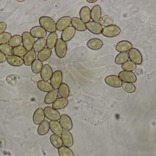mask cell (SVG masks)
I'll return each mask as SVG.
<instances>
[{
	"instance_id": "1",
	"label": "cell",
	"mask_w": 156,
	"mask_h": 156,
	"mask_svg": "<svg viewBox=\"0 0 156 156\" xmlns=\"http://www.w3.org/2000/svg\"><path fill=\"white\" fill-rule=\"evenodd\" d=\"M40 26L48 33H55L56 32V23L54 19L48 16H41L39 19Z\"/></svg>"
},
{
	"instance_id": "2",
	"label": "cell",
	"mask_w": 156,
	"mask_h": 156,
	"mask_svg": "<svg viewBox=\"0 0 156 156\" xmlns=\"http://www.w3.org/2000/svg\"><path fill=\"white\" fill-rule=\"evenodd\" d=\"M121 32V29L118 26L112 24L104 27L101 34L106 37L114 38L117 36Z\"/></svg>"
},
{
	"instance_id": "3",
	"label": "cell",
	"mask_w": 156,
	"mask_h": 156,
	"mask_svg": "<svg viewBox=\"0 0 156 156\" xmlns=\"http://www.w3.org/2000/svg\"><path fill=\"white\" fill-rule=\"evenodd\" d=\"M55 51L57 56L59 58H63L67 52V45L66 43L61 38H58L55 46Z\"/></svg>"
},
{
	"instance_id": "4",
	"label": "cell",
	"mask_w": 156,
	"mask_h": 156,
	"mask_svg": "<svg viewBox=\"0 0 156 156\" xmlns=\"http://www.w3.org/2000/svg\"><path fill=\"white\" fill-rule=\"evenodd\" d=\"M22 37L23 38V46L27 49V51H29L32 50L34 44L35 38L29 32H24L22 34Z\"/></svg>"
},
{
	"instance_id": "5",
	"label": "cell",
	"mask_w": 156,
	"mask_h": 156,
	"mask_svg": "<svg viewBox=\"0 0 156 156\" xmlns=\"http://www.w3.org/2000/svg\"><path fill=\"white\" fill-rule=\"evenodd\" d=\"M63 81V74L61 71H56L53 72L50 79V84L55 90L58 89Z\"/></svg>"
},
{
	"instance_id": "6",
	"label": "cell",
	"mask_w": 156,
	"mask_h": 156,
	"mask_svg": "<svg viewBox=\"0 0 156 156\" xmlns=\"http://www.w3.org/2000/svg\"><path fill=\"white\" fill-rule=\"evenodd\" d=\"M45 117L51 121H58L60 118V113L52 107L47 106L44 109Z\"/></svg>"
},
{
	"instance_id": "7",
	"label": "cell",
	"mask_w": 156,
	"mask_h": 156,
	"mask_svg": "<svg viewBox=\"0 0 156 156\" xmlns=\"http://www.w3.org/2000/svg\"><path fill=\"white\" fill-rule=\"evenodd\" d=\"M121 80L126 83H135L136 81V77L132 71H122L118 74Z\"/></svg>"
},
{
	"instance_id": "8",
	"label": "cell",
	"mask_w": 156,
	"mask_h": 156,
	"mask_svg": "<svg viewBox=\"0 0 156 156\" xmlns=\"http://www.w3.org/2000/svg\"><path fill=\"white\" fill-rule=\"evenodd\" d=\"M105 83L113 88H120L122 86V81L118 76L116 75H110L105 79Z\"/></svg>"
},
{
	"instance_id": "9",
	"label": "cell",
	"mask_w": 156,
	"mask_h": 156,
	"mask_svg": "<svg viewBox=\"0 0 156 156\" xmlns=\"http://www.w3.org/2000/svg\"><path fill=\"white\" fill-rule=\"evenodd\" d=\"M72 22V18L69 16H64L59 18L56 23L57 30L59 32L64 31L69 26Z\"/></svg>"
},
{
	"instance_id": "10",
	"label": "cell",
	"mask_w": 156,
	"mask_h": 156,
	"mask_svg": "<svg viewBox=\"0 0 156 156\" xmlns=\"http://www.w3.org/2000/svg\"><path fill=\"white\" fill-rule=\"evenodd\" d=\"M129 57L131 61H133L135 64L140 65L143 62V57L140 51L136 48H132L129 50Z\"/></svg>"
},
{
	"instance_id": "11",
	"label": "cell",
	"mask_w": 156,
	"mask_h": 156,
	"mask_svg": "<svg viewBox=\"0 0 156 156\" xmlns=\"http://www.w3.org/2000/svg\"><path fill=\"white\" fill-rule=\"evenodd\" d=\"M87 29L94 34H101L103 27L98 22L90 21L85 24Z\"/></svg>"
},
{
	"instance_id": "12",
	"label": "cell",
	"mask_w": 156,
	"mask_h": 156,
	"mask_svg": "<svg viewBox=\"0 0 156 156\" xmlns=\"http://www.w3.org/2000/svg\"><path fill=\"white\" fill-rule=\"evenodd\" d=\"M76 33V29L72 26L68 27L62 31L61 38L65 42H68L73 38Z\"/></svg>"
},
{
	"instance_id": "13",
	"label": "cell",
	"mask_w": 156,
	"mask_h": 156,
	"mask_svg": "<svg viewBox=\"0 0 156 156\" xmlns=\"http://www.w3.org/2000/svg\"><path fill=\"white\" fill-rule=\"evenodd\" d=\"M61 138L63 141V144L65 146L70 147L74 144V139L72 134L67 130H64L61 134Z\"/></svg>"
},
{
	"instance_id": "14",
	"label": "cell",
	"mask_w": 156,
	"mask_h": 156,
	"mask_svg": "<svg viewBox=\"0 0 156 156\" xmlns=\"http://www.w3.org/2000/svg\"><path fill=\"white\" fill-rule=\"evenodd\" d=\"M59 123L63 129L67 131H70L73 128V123L71 118L66 114H63L60 116Z\"/></svg>"
},
{
	"instance_id": "15",
	"label": "cell",
	"mask_w": 156,
	"mask_h": 156,
	"mask_svg": "<svg viewBox=\"0 0 156 156\" xmlns=\"http://www.w3.org/2000/svg\"><path fill=\"white\" fill-rule=\"evenodd\" d=\"M30 33L34 38H45L47 36V32L42 27L37 26L31 28Z\"/></svg>"
},
{
	"instance_id": "16",
	"label": "cell",
	"mask_w": 156,
	"mask_h": 156,
	"mask_svg": "<svg viewBox=\"0 0 156 156\" xmlns=\"http://www.w3.org/2000/svg\"><path fill=\"white\" fill-rule=\"evenodd\" d=\"M53 74V70L51 67L47 64L44 65L40 72V76L43 80L48 81L51 79Z\"/></svg>"
},
{
	"instance_id": "17",
	"label": "cell",
	"mask_w": 156,
	"mask_h": 156,
	"mask_svg": "<svg viewBox=\"0 0 156 156\" xmlns=\"http://www.w3.org/2000/svg\"><path fill=\"white\" fill-rule=\"evenodd\" d=\"M133 48V45L129 41L122 40L117 43L115 46V49L118 52H127Z\"/></svg>"
},
{
	"instance_id": "18",
	"label": "cell",
	"mask_w": 156,
	"mask_h": 156,
	"mask_svg": "<svg viewBox=\"0 0 156 156\" xmlns=\"http://www.w3.org/2000/svg\"><path fill=\"white\" fill-rule=\"evenodd\" d=\"M44 112L43 108H39L37 109L33 115V122L35 124L40 125L43 121H44Z\"/></svg>"
},
{
	"instance_id": "19",
	"label": "cell",
	"mask_w": 156,
	"mask_h": 156,
	"mask_svg": "<svg viewBox=\"0 0 156 156\" xmlns=\"http://www.w3.org/2000/svg\"><path fill=\"white\" fill-rule=\"evenodd\" d=\"M80 19L85 24L90 22L91 19V10L87 6H83L80 10Z\"/></svg>"
},
{
	"instance_id": "20",
	"label": "cell",
	"mask_w": 156,
	"mask_h": 156,
	"mask_svg": "<svg viewBox=\"0 0 156 156\" xmlns=\"http://www.w3.org/2000/svg\"><path fill=\"white\" fill-rule=\"evenodd\" d=\"M6 60L9 65L13 67H20L24 63L23 60L22 58L14 55L7 56Z\"/></svg>"
},
{
	"instance_id": "21",
	"label": "cell",
	"mask_w": 156,
	"mask_h": 156,
	"mask_svg": "<svg viewBox=\"0 0 156 156\" xmlns=\"http://www.w3.org/2000/svg\"><path fill=\"white\" fill-rule=\"evenodd\" d=\"M71 24L72 26L80 32H83L87 30L86 24L83 23L80 18L77 17H74L72 18Z\"/></svg>"
},
{
	"instance_id": "22",
	"label": "cell",
	"mask_w": 156,
	"mask_h": 156,
	"mask_svg": "<svg viewBox=\"0 0 156 156\" xmlns=\"http://www.w3.org/2000/svg\"><path fill=\"white\" fill-rule=\"evenodd\" d=\"M103 45V43L101 39L93 38L90 39L87 43V46L92 50H99Z\"/></svg>"
},
{
	"instance_id": "23",
	"label": "cell",
	"mask_w": 156,
	"mask_h": 156,
	"mask_svg": "<svg viewBox=\"0 0 156 156\" xmlns=\"http://www.w3.org/2000/svg\"><path fill=\"white\" fill-rule=\"evenodd\" d=\"M102 12L101 6L99 5H96L91 10V19L95 22H99L101 17Z\"/></svg>"
},
{
	"instance_id": "24",
	"label": "cell",
	"mask_w": 156,
	"mask_h": 156,
	"mask_svg": "<svg viewBox=\"0 0 156 156\" xmlns=\"http://www.w3.org/2000/svg\"><path fill=\"white\" fill-rule=\"evenodd\" d=\"M49 124L50 129L54 134L61 135L63 132V128L59 122L58 121H50Z\"/></svg>"
},
{
	"instance_id": "25",
	"label": "cell",
	"mask_w": 156,
	"mask_h": 156,
	"mask_svg": "<svg viewBox=\"0 0 156 156\" xmlns=\"http://www.w3.org/2000/svg\"><path fill=\"white\" fill-rule=\"evenodd\" d=\"M58 92L57 90H53L49 92L46 95L44 98L45 103L47 104H50L54 103L58 97Z\"/></svg>"
},
{
	"instance_id": "26",
	"label": "cell",
	"mask_w": 156,
	"mask_h": 156,
	"mask_svg": "<svg viewBox=\"0 0 156 156\" xmlns=\"http://www.w3.org/2000/svg\"><path fill=\"white\" fill-rule=\"evenodd\" d=\"M36 54L34 50L27 51L23 56L24 64L27 66H30L36 60Z\"/></svg>"
},
{
	"instance_id": "27",
	"label": "cell",
	"mask_w": 156,
	"mask_h": 156,
	"mask_svg": "<svg viewBox=\"0 0 156 156\" xmlns=\"http://www.w3.org/2000/svg\"><path fill=\"white\" fill-rule=\"evenodd\" d=\"M69 100L67 99L64 98H59L53 103L52 107L56 110H62L67 106Z\"/></svg>"
},
{
	"instance_id": "28",
	"label": "cell",
	"mask_w": 156,
	"mask_h": 156,
	"mask_svg": "<svg viewBox=\"0 0 156 156\" xmlns=\"http://www.w3.org/2000/svg\"><path fill=\"white\" fill-rule=\"evenodd\" d=\"M58 39V38L56 33H50L46 38V46L48 48L52 49L55 47Z\"/></svg>"
},
{
	"instance_id": "29",
	"label": "cell",
	"mask_w": 156,
	"mask_h": 156,
	"mask_svg": "<svg viewBox=\"0 0 156 156\" xmlns=\"http://www.w3.org/2000/svg\"><path fill=\"white\" fill-rule=\"evenodd\" d=\"M50 130L49 122L45 120L43 121L38 126L37 128V133L40 136H44L47 134Z\"/></svg>"
},
{
	"instance_id": "30",
	"label": "cell",
	"mask_w": 156,
	"mask_h": 156,
	"mask_svg": "<svg viewBox=\"0 0 156 156\" xmlns=\"http://www.w3.org/2000/svg\"><path fill=\"white\" fill-rule=\"evenodd\" d=\"M52 50L48 48H45L44 49L38 52L37 54V59L40 61H45L48 60L52 54Z\"/></svg>"
},
{
	"instance_id": "31",
	"label": "cell",
	"mask_w": 156,
	"mask_h": 156,
	"mask_svg": "<svg viewBox=\"0 0 156 156\" xmlns=\"http://www.w3.org/2000/svg\"><path fill=\"white\" fill-rule=\"evenodd\" d=\"M46 39L45 38H38L35 42L34 44V50L36 53L38 52L43 50L46 46Z\"/></svg>"
},
{
	"instance_id": "32",
	"label": "cell",
	"mask_w": 156,
	"mask_h": 156,
	"mask_svg": "<svg viewBox=\"0 0 156 156\" xmlns=\"http://www.w3.org/2000/svg\"><path fill=\"white\" fill-rule=\"evenodd\" d=\"M37 87L39 90L44 92H49L54 89L50 83L44 80H40L38 82Z\"/></svg>"
},
{
	"instance_id": "33",
	"label": "cell",
	"mask_w": 156,
	"mask_h": 156,
	"mask_svg": "<svg viewBox=\"0 0 156 156\" xmlns=\"http://www.w3.org/2000/svg\"><path fill=\"white\" fill-rule=\"evenodd\" d=\"M58 93L62 98H68L70 93V90L68 85L66 83H62L58 89Z\"/></svg>"
},
{
	"instance_id": "34",
	"label": "cell",
	"mask_w": 156,
	"mask_h": 156,
	"mask_svg": "<svg viewBox=\"0 0 156 156\" xmlns=\"http://www.w3.org/2000/svg\"><path fill=\"white\" fill-rule=\"evenodd\" d=\"M129 55L127 52H122L118 54L115 57V63L117 65H122L128 61Z\"/></svg>"
},
{
	"instance_id": "35",
	"label": "cell",
	"mask_w": 156,
	"mask_h": 156,
	"mask_svg": "<svg viewBox=\"0 0 156 156\" xmlns=\"http://www.w3.org/2000/svg\"><path fill=\"white\" fill-rule=\"evenodd\" d=\"M50 140L52 145L56 148L58 149L63 146V141L59 136L55 134L52 135L50 136Z\"/></svg>"
},
{
	"instance_id": "36",
	"label": "cell",
	"mask_w": 156,
	"mask_h": 156,
	"mask_svg": "<svg viewBox=\"0 0 156 156\" xmlns=\"http://www.w3.org/2000/svg\"><path fill=\"white\" fill-rule=\"evenodd\" d=\"M43 62L38 59H36L31 65L32 71L35 74H38L41 72L43 67Z\"/></svg>"
},
{
	"instance_id": "37",
	"label": "cell",
	"mask_w": 156,
	"mask_h": 156,
	"mask_svg": "<svg viewBox=\"0 0 156 156\" xmlns=\"http://www.w3.org/2000/svg\"><path fill=\"white\" fill-rule=\"evenodd\" d=\"M23 41L22 36L20 35H15L12 37L9 42V45L12 47L20 45Z\"/></svg>"
},
{
	"instance_id": "38",
	"label": "cell",
	"mask_w": 156,
	"mask_h": 156,
	"mask_svg": "<svg viewBox=\"0 0 156 156\" xmlns=\"http://www.w3.org/2000/svg\"><path fill=\"white\" fill-rule=\"evenodd\" d=\"M0 51L6 56L13 55V49L8 44L0 45Z\"/></svg>"
},
{
	"instance_id": "39",
	"label": "cell",
	"mask_w": 156,
	"mask_h": 156,
	"mask_svg": "<svg viewBox=\"0 0 156 156\" xmlns=\"http://www.w3.org/2000/svg\"><path fill=\"white\" fill-rule=\"evenodd\" d=\"M13 55L22 57H23L27 53V50L23 46L20 45L13 48Z\"/></svg>"
},
{
	"instance_id": "40",
	"label": "cell",
	"mask_w": 156,
	"mask_h": 156,
	"mask_svg": "<svg viewBox=\"0 0 156 156\" xmlns=\"http://www.w3.org/2000/svg\"><path fill=\"white\" fill-rule=\"evenodd\" d=\"M58 153L59 156H75L73 151L65 146L58 148Z\"/></svg>"
},
{
	"instance_id": "41",
	"label": "cell",
	"mask_w": 156,
	"mask_h": 156,
	"mask_svg": "<svg viewBox=\"0 0 156 156\" xmlns=\"http://www.w3.org/2000/svg\"><path fill=\"white\" fill-rule=\"evenodd\" d=\"M121 67L124 71H132L135 70L136 68V64L132 61H127L122 65Z\"/></svg>"
},
{
	"instance_id": "42",
	"label": "cell",
	"mask_w": 156,
	"mask_h": 156,
	"mask_svg": "<svg viewBox=\"0 0 156 156\" xmlns=\"http://www.w3.org/2000/svg\"><path fill=\"white\" fill-rule=\"evenodd\" d=\"M20 78L19 76L14 74H12V75H9L6 78V81L8 84L14 86L17 84V82L20 81Z\"/></svg>"
},
{
	"instance_id": "43",
	"label": "cell",
	"mask_w": 156,
	"mask_h": 156,
	"mask_svg": "<svg viewBox=\"0 0 156 156\" xmlns=\"http://www.w3.org/2000/svg\"><path fill=\"white\" fill-rule=\"evenodd\" d=\"M99 23L102 26H108L112 25L113 21L107 15L101 16L99 21Z\"/></svg>"
},
{
	"instance_id": "44",
	"label": "cell",
	"mask_w": 156,
	"mask_h": 156,
	"mask_svg": "<svg viewBox=\"0 0 156 156\" xmlns=\"http://www.w3.org/2000/svg\"><path fill=\"white\" fill-rule=\"evenodd\" d=\"M12 35L8 32H4L0 34V45L7 44L12 38Z\"/></svg>"
},
{
	"instance_id": "45",
	"label": "cell",
	"mask_w": 156,
	"mask_h": 156,
	"mask_svg": "<svg viewBox=\"0 0 156 156\" xmlns=\"http://www.w3.org/2000/svg\"><path fill=\"white\" fill-rule=\"evenodd\" d=\"M123 89L128 93H133L136 90V87L132 83H125L122 84Z\"/></svg>"
},
{
	"instance_id": "46",
	"label": "cell",
	"mask_w": 156,
	"mask_h": 156,
	"mask_svg": "<svg viewBox=\"0 0 156 156\" xmlns=\"http://www.w3.org/2000/svg\"><path fill=\"white\" fill-rule=\"evenodd\" d=\"M7 27V24L5 22H0V34L4 33Z\"/></svg>"
},
{
	"instance_id": "47",
	"label": "cell",
	"mask_w": 156,
	"mask_h": 156,
	"mask_svg": "<svg viewBox=\"0 0 156 156\" xmlns=\"http://www.w3.org/2000/svg\"><path fill=\"white\" fill-rule=\"evenodd\" d=\"M6 60L5 55L0 51V63H3Z\"/></svg>"
},
{
	"instance_id": "48",
	"label": "cell",
	"mask_w": 156,
	"mask_h": 156,
	"mask_svg": "<svg viewBox=\"0 0 156 156\" xmlns=\"http://www.w3.org/2000/svg\"><path fill=\"white\" fill-rule=\"evenodd\" d=\"M87 2L88 3H93L95 2H97V0H87Z\"/></svg>"
},
{
	"instance_id": "49",
	"label": "cell",
	"mask_w": 156,
	"mask_h": 156,
	"mask_svg": "<svg viewBox=\"0 0 156 156\" xmlns=\"http://www.w3.org/2000/svg\"><path fill=\"white\" fill-rule=\"evenodd\" d=\"M24 1H17V2H24Z\"/></svg>"
}]
</instances>
